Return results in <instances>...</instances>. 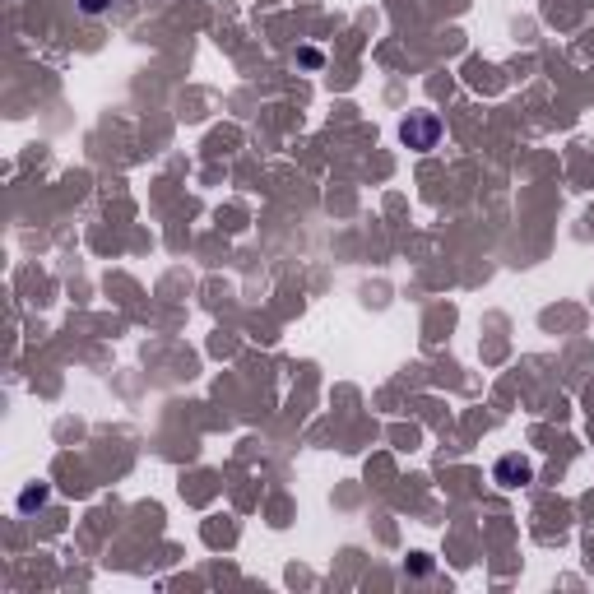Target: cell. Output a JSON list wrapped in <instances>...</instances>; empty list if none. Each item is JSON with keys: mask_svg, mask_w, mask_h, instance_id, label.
I'll return each mask as SVG.
<instances>
[{"mask_svg": "<svg viewBox=\"0 0 594 594\" xmlns=\"http://www.w3.org/2000/svg\"><path fill=\"white\" fill-rule=\"evenodd\" d=\"M437 135H441V121L432 112H423V116H409V121L400 125V140L409 149H432L437 144Z\"/></svg>", "mask_w": 594, "mask_h": 594, "instance_id": "cell-1", "label": "cell"}, {"mask_svg": "<svg viewBox=\"0 0 594 594\" xmlns=\"http://www.w3.org/2000/svg\"><path fill=\"white\" fill-rule=\"evenodd\" d=\"M493 478L502 483V488H525V483H534V464L520 460V455H502L493 469Z\"/></svg>", "mask_w": 594, "mask_h": 594, "instance_id": "cell-2", "label": "cell"}, {"mask_svg": "<svg viewBox=\"0 0 594 594\" xmlns=\"http://www.w3.org/2000/svg\"><path fill=\"white\" fill-rule=\"evenodd\" d=\"M47 502V488H33V493H23V511H28V506H42Z\"/></svg>", "mask_w": 594, "mask_h": 594, "instance_id": "cell-3", "label": "cell"}, {"mask_svg": "<svg viewBox=\"0 0 594 594\" xmlns=\"http://www.w3.org/2000/svg\"><path fill=\"white\" fill-rule=\"evenodd\" d=\"M79 5H84V14H102V10H107V0H79Z\"/></svg>", "mask_w": 594, "mask_h": 594, "instance_id": "cell-4", "label": "cell"}]
</instances>
